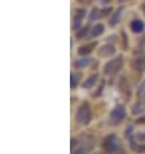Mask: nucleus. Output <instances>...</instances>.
<instances>
[{"label":"nucleus","instance_id":"nucleus-1","mask_svg":"<svg viewBox=\"0 0 145 154\" xmlns=\"http://www.w3.org/2000/svg\"><path fill=\"white\" fill-rule=\"evenodd\" d=\"M102 148L108 154L117 153L120 148V141H119L117 135H114V133L108 135L102 141Z\"/></svg>","mask_w":145,"mask_h":154},{"label":"nucleus","instance_id":"nucleus-2","mask_svg":"<svg viewBox=\"0 0 145 154\" xmlns=\"http://www.w3.org/2000/svg\"><path fill=\"white\" fill-rule=\"evenodd\" d=\"M75 119L79 124H88L92 119V113H91V108L87 102H83L80 106L76 109L75 113Z\"/></svg>","mask_w":145,"mask_h":154},{"label":"nucleus","instance_id":"nucleus-3","mask_svg":"<svg viewBox=\"0 0 145 154\" xmlns=\"http://www.w3.org/2000/svg\"><path fill=\"white\" fill-rule=\"evenodd\" d=\"M127 117V110H126V106L122 104H118L117 106H114V109L110 112V115H109V121L112 124H119L120 122H123Z\"/></svg>","mask_w":145,"mask_h":154},{"label":"nucleus","instance_id":"nucleus-4","mask_svg":"<svg viewBox=\"0 0 145 154\" xmlns=\"http://www.w3.org/2000/svg\"><path fill=\"white\" fill-rule=\"evenodd\" d=\"M122 64H123L122 56L110 60V61H108L105 65H104V73H105L106 75H114L120 67H122Z\"/></svg>","mask_w":145,"mask_h":154},{"label":"nucleus","instance_id":"nucleus-5","mask_svg":"<svg viewBox=\"0 0 145 154\" xmlns=\"http://www.w3.org/2000/svg\"><path fill=\"white\" fill-rule=\"evenodd\" d=\"M132 67H134L136 71L142 73L145 70V56H140L132 61Z\"/></svg>","mask_w":145,"mask_h":154},{"label":"nucleus","instance_id":"nucleus-6","mask_svg":"<svg viewBox=\"0 0 145 154\" xmlns=\"http://www.w3.org/2000/svg\"><path fill=\"white\" fill-rule=\"evenodd\" d=\"M98 79V75L97 74H92L91 76H88V78L86 79V80L83 82V84H82V87L84 88V90H88V88H92L93 86L96 84V82H97Z\"/></svg>","mask_w":145,"mask_h":154},{"label":"nucleus","instance_id":"nucleus-7","mask_svg":"<svg viewBox=\"0 0 145 154\" xmlns=\"http://www.w3.org/2000/svg\"><path fill=\"white\" fill-rule=\"evenodd\" d=\"M114 52H115V48L113 45H104L102 48H100L98 54L101 57H109V56H112V54H114Z\"/></svg>","mask_w":145,"mask_h":154},{"label":"nucleus","instance_id":"nucleus-8","mask_svg":"<svg viewBox=\"0 0 145 154\" xmlns=\"http://www.w3.org/2000/svg\"><path fill=\"white\" fill-rule=\"evenodd\" d=\"M130 27H131V30L134 31V33L140 34L144 30V23H142L141 20H134L131 22V25H130Z\"/></svg>","mask_w":145,"mask_h":154},{"label":"nucleus","instance_id":"nucleus-9","mask_svg":"<svg viewBox=\"0 0 145 154\" xmlns=\"http://www.w3.org/2000/svg\"><path fill=\"white\" fill-rule=\"evenodd\" d=\"M93 47H96L95 43H92V44L83 45V47H80V48L78 49V54H80V56H86V54H88L89 52H92V50H93Z\"/></svg>","mask_w":145,"mask_h":154},{"label":"nucleus","instance_id":"nucleus-10","mask_svg":"<svg viewBox=\"0 0 145 154\" xmlns=\"http://www.w3.org/2000/svg\"><path fill=\"white\" fill-rule=\"evenodd\" d=\"M89 64H91V58H89V57H86V56H84L83 58H78L75 61V66L79 67V69H84V67L88 66Z\"/></svg>","mask_w":145,"mask_h":154},{"label":"nucleus","instance_id":"nucleus-11","mask_svg":"<svg viewBox=\"0 0 145 154\" xmlns=\"http://www.w3.org/2000/svg\"><path fill=\"white\" fill-rule=\"evenodd\" d=\"M104 30H105L104 25H96L95 27L92 29V31H91V37H92V38L98 37V35H101V34L104 33Z\"/></svg>","mask_w":145,"mask_h":154},{"label":"nucleus","instance_id":"nucleus-12","mask_svg":"<svg viewBox=\"0 0 145 154\" xmlns=\"http://www.w3.org/2000/svg\"><path fill=\"white\" fill-rule=\"evenodd\" d=\"M130 145H131V148L134 149L136 153H144L145 151V145H136L132 139H131V141H130Z\"/></svg>","mask_w":145,"mask_h":154},{"label":"nucleus","instance_id":"nucleus-13","mask_svg":"<svg viewBox=\"0 0 145 154\" xmlns=\"http://www.w3.org/2000/svg\"><path fill=\"white\" fill-rule=\"evenodd\" d=\"M123 11V8H119L118 9V12H115L114 13V16H113V18H110V21H109V22H110V25H115V23L118 22V21H119V16H120V12Z\"/></svg>","mask_w":145,"mask_h":154},{"label":"nucleus","instance_id":"nucleus-14","mask_svg":"<svg viewBox=\"0 0 145 154\" xmlns=\"http://www.w3.org/2000/svg\"><path fill=\"white\" fill-rule=\"evenodd\" d=\"M88 31H89V27H88V26H84V27L80 31H78V34H76V37H78L79 39H83V38L86 37L87 34H88Z\"/></svg>","mask_w":145,"mask_h":154},{"label":"nucleus","instance_id":"nucleus-15","mask_svg":"<svg viewBox=\"0 0 145 154\" xmlns=\"http://www.w3.org/2000/svg\"><path fill=\"white\" fill-rule=\"evenodd\" d=\"M70 78H71V82H70V87L74 90V88L78 86V76L75 75L74 73H71V75H70Z\"/></svg>","mask_w":145,"mask_h":154},{"label":"nucleus","instance_id":"nucleus-16","mask_svg":"<svg viewBox=\"0 0 145 154\" xmlns=\"http://www.w3.org/2000/svg\"><path fill=\"white\" fill-rule=\"evenodd\" d=\"M72 154H88V148H86V146H80V148L75 149V150L72 151Z\"/></svg>","mask_w":145,"mask_h":154},{"label":"nucleus","instance_id":"nucleus-17","mask_svg":"<svg viewBox=\"0 0 145 154\" xmlns=\"http://www.w3.org/2000/svg\"><path fill=\"white\" fill-rule=\"evenodd\" d=\"M141 112H142L141 105H140V104L134 105V108H132V113H134V114H139V113H141Z\"/></svg>","mask_w":145,"mask_h":154},{"label":"nucleus","instance_id":"nucleus-18","mask_svg":"<svg viewBox=\"0 0 145 154\" xmlns=\"http://www.w3.org/2000/svg\"><path fill=\"white\" fill-rule=\"evenodd\" d=\"M98 11H96V9H93V12H92V14H91V17H89V18H91V20H95V18H98Z\"/></svg>","mask_w":145,"mask_h":154},{"label":"nucleus","instance_id":"nucleus-19","mask_svg":"<svg viewBox=\"0 0 145 154\" xmlns=\"http://www.w3.org/2000/svg\"><path fill=\"white\" fill-rule=\"evenodd\" d=\"M145 123V117H140L136 119V124H142Z\"/></svg>","mask_w":145,"mask_h":154},{"label":"nucleus","instance_id":"nucleus-20","mask_svg":"<svg viewBox=\"0 0 145 154\" xmlns=\"http://www.w3.org/2000/svg\"><path fill=\"white\" fill-rule=\"evenodd\" d=\"M132 128H134V127H132V126H130V127H128V128H126V136H128V137H130V136H131V132H132Z\"/></svg>","mask_w":145,"mask_h":154},{"label":"nucleus","instance_id":"nucleus-21","mask_svg":"<svg viewBox=\"0 0 145 154\" xmlns=\"http://www.w3.org/2000/svg\"><path fill=\"white\" fill-rule=\"evenodd\" d=\"M137 139H139V140H141V141H145V133L144 135H137Z\"/></svg>","mask_w":145,"mask_h":154},{"label":"nucleus","instance_id":"nucleus-22","mask_svg":"<svg viewBox=\"0 0 145 154\" xmlns=\"http://www.w3.org/2000/svg\"><path fill=\"white\" fill-rule=\"evenodd\" d=\"M118 154H124V153H123V151H119V153H118Z\"/></svg>","mask_w":145,"mask_h":154},{"label":"nucleus","instance_id":"nucleus-23","mask_svg":"<svg viewBox=\"0 0 145 154\" xmlns=\"http://www.w3.org/2000/svg\"><path fill=\"white\" fill-rule=\"evenodd\" d=\"M93 154H100V153H93Z\"/></svg>","mask_w":145,"mask_h":154}]
</instances>
